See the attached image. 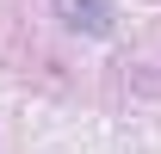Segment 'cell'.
<instances>
[{"label":"cell","mask_w":161,"mask_h":154,"mask_svg":"<svg viewBox=\"0 0 161 154\" xmlns=\"http://www.w3.org/2000/svg\"><path fill=\"white\" fill-rule=\"evenodd\" d=\"M56 6H62V19L75 31H87V37H105L112 31V6L105 0H56Z\"/></svg>","instance_id":"1"}]
</instances>
